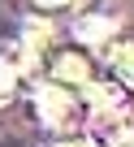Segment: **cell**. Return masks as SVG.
<instances>
[{"mask_svg":"<svg viewBox=\"0 0 134 147\" xmlns=\"http://www.w3.org/2000/svg\"><path fill=\"white\" fill-rule=\"evenodd\" d=\"M78 91H65V87H52V82H39L35 87V117L43 121V130L69 138V134H82L78 130Z\"/></svg>","mask_w":134,"mask_h":147,"instance_id":"6da1fadb","label":"cell"},{"mask_svg":"<svg viewBox=\"0 0 134 147\" xmlns=\"http://www.w3.org/2000/svg\"><path fill=\"white\" fill-rule=\"evenodd\" d=\"M39 69L48 74L43 82L65 87V91H82V87L95 82V65H91V56H82L78 48H52V52L43 56Z\"/></svg>","mask_w":134,"mask_h":147,"instance_id":"7a4b0ae2","label":"cell"},{"mask_svg":"<svg viewBox=\"0 0 134 147\" xmlns=\"http://www.w3.org/2000/svg\"><path fill=\"white\" fill-rule=\"evenodd\" d=\"M74 39L82 43V52H100L108 56L117 48V18H104V13H87L74 22Z\"/></svg>","mask_w":134,"mask_h":147,"instance_id":"3957f363","label":"cell"},{"mask_svg":"<svg viewBox=\"0 0 134 147\" xmlns=\"http://www.w3.org/2000/svg\"><path fill=\"white\" fill-rule=\"evenodd\" d=\"M22 78H26V69H22V56H18V48H13V56H0V104H9V100L18 95Z\"/></svg>","mask_w":134,"mask_h":147,"instance_id":"277c9868","label":"cell"},{"mask_svg":"<svg viewBox=\"0 0 134 147\" xmlns=\"http://www.w3.org/2000/svg\"><path fill=\"white\" fill-rule=\"evenodd\" d=\"M30 5H35L39 13H65V9H74L78 0H30Z\"/></svg>","mask_w":134,"mask_h":147,"instance_id":"5b68a950","label":"cell"},{"mask_svg":"<svg viewBox=\"0 0 134 147\" xmlns=\"http://www.w3.org/2000/svg\"><path fill=\"white\" fill-rule=\"evenodd\" d=\"M52 147H100V143H95L91 134H69V138H56Z\"/></svg>","mask_w":134,"mask_h":147,"instance_id":"8992f818","label":"cell"},{"mask_svg":"<svg viewBox=\"0 0 134 147\" xmlns=\"http://www.w3.org/2000/svg\"><path fill=\"white\" fill-rule=\"evenodd\" d=\"M112 147H130V125H125V130H121V143H117V138H112Z\"/></svg>","mask_w":134,"mask_h":147,"instance_id":"52a82bcc","label":"cell"}]
</instances>
